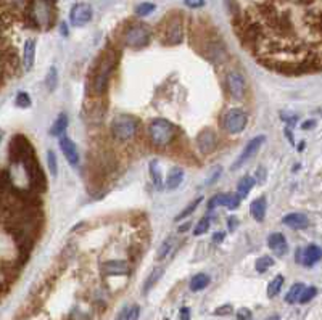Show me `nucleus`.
<instances>
[{"instance_id":"obj_7","label":"nucleus","mask_w":322,"mask_h":320,"mask_svg":"<svg viewBox=\"0 0 322 320\" xmlns=\"http://www.w3.org/2000/svg\"><path fill=\"white\" fill-rule=\"evenodd\" d=\"M264 142H266V137H264V135H258V137L251 138V140H250L248 143H246V146L243 148L242 155L237 158V161L234 163L232 170H237L240 166H243L245 163H248L253 156H256V153L260 152V148L263 146Z\"/></svg>"},{"instance_id":"obj_22","label":"nucleus","mask_w":322,"mask_h":320,"mask_svg":"<svg viewBox=\"0 0 322 320\" xmlns=\"http://www.w3.org/2000/svg\"><path fill=\"white\" fill-rule=\"evenodd\" d=\"M210 285V277L206 274H197L190 280V290L192 291H201Z\"/></svg>"},{"instance_id":"obj_30","label":"nucleus","mask_w":322,"mask_h":320,"mask_svg":"<svg viewBox=\"0 0 322 320\" xmlns=\"http://www.w3.org/2000/svg\"><path fill=\"white\" fill-rule=\"evenodd\" d=\"M47 164H49V170H50V176L52 177H57L58 173V164H57V156L53 152H47Z\"/></svg>"},{"instance_id":"obj_11","label":"nucleus","mask_w":322,"mask_h":320,"mask_svg":"<svg viewBox=\"0 0 322 320\" xmlns=\"http://www.w3.org/2000/svg\"><path fill=\"white\" fill-rule=\"evenodd\" d=\"M197 145L200 148V152L203 155H210L213 153L214 150H216L218 146V138H216V134H214L211 129H205L201 131L197 137Z\"/></svg>"},{"instance_id":"obj_36","label":"nucleus","mask_w":322,"mask_h":320,"mask_svg":"<svg viewBox=\"0 0 322 320\" xmlns=\"http://www.w3.org/2000/svg\"><path fill=\"white\" fill-rule=\"evenodd\" d=\"M317 294V290L314 286H309V288H305V291H303V294H302V298H300V303L302 304H306V303H309L311 300H313V298Z\"/></svg>"},{"instance_id":"obj_9","label":"nucleus","mask_w":322,"mask_h":320,"mask_svg":"<svg viewBox=\"0 0 322 320\" xmlns=\"http://www.w3.org/2000/svg\"><path fill=\"white\" fill-rule=\"evenodd\" d=\"M227 89H229V93L235 100H242L245 97L246 84H245V79H243V76L240 72L234 71V72L229 74L227 76Z\"/></svg>"},{"instance_id":"obj_44","label":"nucleus","mask_w":322,"mask_h":320,"mask_svg":"<svg viewBox=\"0 0 322 320\" xmlns=\"http://www.w3.org/2000/svg\"><path fill=\"white\" fill-rule=\"evenodd\" d=\"M227 220H229V227L231 229H235V226H237V219H235V217H229Z\"/></svg>"},{"instance_id":"obj_20","label":"nucleus","mask_w":322,"mask_h":320,"mask_svg":"<svg viewBox=\"0 0 322 320\" xmlns=\"http://www.w3.org/2000/svg\"><path fill=\"white\" fill-rule=\"evenodd\" d=\"M266 211H267V203H266V198L264 196H260L256 198L251 206H250V214L255 220L261 222L264 220V216H266Z\"/></svg>"},{"instance_id":"obj_40","label":"nucleus","mask_w":322,"mask_h":320,"mask_svg":"<svg viewBox=\"0 0 322 320\" xmlns=\"http://www.w3.org/2000/svg\"><path fill=\"white\" fill-rule=\"evenodd\" d=\"M216 315H231L232 314V306L231 304H224L221 307H218L216 311H214Z\"/></svg>"},{"instance_id":"obj_10","label":"nucleus","mask_w":322,"mask_h":320,"mask_svg":"<svg viewBox=\"0 0 322 320\" xmlns=\"http://www.w3.org/2000/svg\"><path fill=\"white\" fill-rule=\"evenodd\" d=\"M184 39V28H182V21L179 18L171 19L168 23L166 33H165V42L169 45H177Z\"/></svg>"},{"instance_id":"obj_28","label":"nucleus","mask_w":322,"mask_h":320,"mask_svg":"<svg viewBox=\"0 0 322 320\" xmlns=\"http://www.w3.org/2000/svg\"><path fill=\"white\" fill-rule=\"evenodd\" d=\"M161 275H163V269H161V267L155 269L152 274L148 275V279L145 280V285H144V293H148L150 290H152L153 285L159 280V277H161Z\"/></svg>"},{"instance_id":"obj_43","label":"nucleus","mask_w":322,"mask_h":320,"mask_svg":"<svg viewBox=\"0 0 322 320\" xmlns=\"http://www.w3.org/2000/svg\"><path fill=\"white\" fill-rule=\"evenodd\" d=\"M222 238H224V233L219 232V233H216V235L213 237V241H214V243H216V241L219 243V241H222Z\"/></svg>"},{"instance_id":"obj_38","label":"nucleus","mask_w":322,"mask_h":320,"mask_svg":"<svg viewBox=\"0 0 322 320\" xmlns=\"http://www.w3.org/2000/svg\"><path fill=\"white\" fill-rule=\"evenodd\" d=\"M139 315H141V307L139 306H132L129 311H126V318L124 320H137Z\"/></svg>"},{"instance_id":"obj_16","label":"nucleus","mask_w":322,"mask_h":320,"mask_svg":"<svg viewBox=\"0 0 322 320\" xmlns=\"http://www.w3.org/2000/svg\"><path fill=\"white\" fill-rule=\"evenodd\" d=\"M267 247H269L277 256H284L288 251L287 240L282 233H271V235L267 237Z\"/></svg>"},{"instance_id":"obj_32","label":"nucleus","mask_w":322,"mask_h":320,"mask_svg":"<svg viewBox=\"0 0 322 320\" xmlns=\"http://www.w3.org/2000/svg\"><path fill=\"white\" fill-rule=\"evenodd\" d=\"M155 10V5L153 4H150V2H144V4H141V5H137V8H135V13L139 15V16H147V15H150Z\"/></svg>"},{"instance_id":"obj_15","label":"nucleus","mask_w":322,"mask_h":320,"mask_svg":"<svg viewBox=\"0 0 322 320\" xmlns=\"http://www.w3.org/2000/svg\"><path fill=\"white\" fill-rule=\"evenodd\" d=\"M102 270L106 275H126L129 274V264L126 261H106L102 264Z\"/></svg>"},{"instance_id":"obj_3","label":"nucleus","mask_w":322,"mask_h":320,"mask_svg":"<svg viewBox=\"0 0 322 320\" xmlns=\"http://www.w3.org/2000/svg\"><path fill=\"white\" fill-rule=\"evenodd\" d=\"M139 126L141 124H139V121L134 118V116L120 114V116H116L111 122V135L118 142H129L137 135Z\"/></svg>"},{"instance_id":"obj_27","label":"nucleus","mask_w":322,"mask_h":320,"mask_svg":"<svg viewBox=\"0 0 322 320\" xmlns=\"http://www.w3.org/2000/svg\"><path fill=\"white\" fill-rule=\"evenodd\" d=\"M150 176H152V180L156 188H161L163 187V176H161V169L158 166V161H152L150 163Z\"/></svg>"},{"instance_id":"obj_33","label":"nucleus","mask_w":322,"mask_h":320,"mask_svg":"<svg viewBox=\"0 0 322 320\" xmlns=\"http://www.w3.org/2000/svg\"><path fill=\"white\" fill-rule=\"evenodd\" d=\"M208 229H210V219L208 217H203L198 224H197V227H195V230H193V235H203V233L205 232H208Z\"/></svg>"},{"instance_id":"obj_42","label":"nucleus","mask_w":322,"mask_h":320,"mask_svg":"<svg viewBox=\"0 0 322 320\" xmlns=\"http://www.w3.org/2000/svg\"><path fill=\"white\" fill-rule=\"evenodd\" d=\"M251 318V312L248 309H240L237 312V320H250Z\"/></svg>"},{"instance_id":"obj_5","label":"nucleus","mask_w":322,"mask_h":320,"mask_svg":"<svg viewBox=\"0 0 322 320\" xmlns=\"http://www.w3.org/2000/svg\"><path fill=\"white\" fill-rule=\"evenodd\" d=\"M29 15L39 28H49L53 23V8L49 0H34L31 4Z\"/></svg>"},{"instance_id":"obj_24","label":"nucleus","mask_w":322,"mask_h":320,"mask_svg":"<svg viewBox=\"0 0 322 320\" xmlns=\"http://www.w3.org/2000/svg\"><path fill=\"white\" fill-rule=\"evenodd\" d=\"M303 291H305V285H303V283H295V285L288 290V293H287V296H285V301H287L288 304H293V303H296V301L300 303V298H302Z\"/></svg>"},{"instance_id":"obj_23","label":"nucleus","mask_w":322,"mask_h":320,"mask_svg":"<svg viewBox=\"0 0 322 320\" xmlns=\"http://www.w3.org/2000/svg\"><path fill=\"white\" fill-rule=\"evenodd\" d=\"M255 184H256V179H253V177H250V176H245L240 182H239V185H237V195L240 196V198H245L246 195L250 193V190L255 187Z\"/></svg>"},{"instance_id":"obj_13","label":"nucleus","mask_w":322,"mask_h":320,"mask_svg":"<svg viewBox=\"0 0 322 320\" xmlns=\"http://www.w3.org/2000/svg\"><path fill=\"white\" fill-rule=\"evenodd\" d=\"M239 205H240V196L239 195L221 193V195L213 196L208 201V209H214V208H218V206H225V208H229V209H235V208H239Z\"/></svg>"},{"instance_id":"obj_4","label":"nucleus","mask_w":322,"mask_h":320,"mask_svg":"<svg viewBox=\"0 0 322 320\" xmlns=\"http://www.w3.org/2000/svg\"><path fill=\"white\" fill-rule=\"evenodd\" d=\"M150 42V29L144 24H131L123 34V44L129 48H144Z\"/></svg>"},{"instance_id":"obj_8","label":"nucleus","mask_w":322,"mask_h":320,"mask_svg":"<svg viewBox=\"0 0 322 320\" xmlns=\"http://www.w3.org/2000/svg\"><path fill=\"white\" fill-rule=\"evenodd\" d=\"M94 12H92V7L89 4H76L73 5L71 12H70V19H71V24L73 26H85L92 19Z\"/></svg>"},{"instance_id":"obj_25","label":"nucleus","mask_w":322,"mask_h":320,"mask_svg":"<svg viewBox=\"0 0 322 320\" xmlns=\"http://www.w3.org/2000/svg\"><path fill=\"white\" fill-rule=\"evenodd\" d=\"M66 127H68V118H66V114H60L58 116V119L53 122V126L50 127V135L53 137H58L61 135L64 131H66Z\"/></svg>"},{"instance_id":"obj_14","label":"nucleus","mask_w":322,"mask_h":320,"mask_svg":"<svg viewBox=\"0 0 322 320\" xmlns=\"http://www.w3.org/2000/svg\"><path fill=\"white\" fill-rule=\"evenodd\" d=\"M282 224L293 230H302L309 226V220L305 214H300V212H290V214L282 217Z\"/></svg>"},{"instance_id":"obj_41","label":"nucleus","mask_w":322,"mask_h":320,"mask_svg":"<svg viewBox=\"0 0 322 320\" xmlns=\"http://www.w3.org/2000/svg\"><path fill=\"white\" fill-rule=\"evenodd\" d=\"M184 4L189 8H201L203 5H205V0H184Z\"/></svg>"},{"instance_id":"obj_26","label":"nucleus","mask_w":322,"mask_h":320,"mask_svg":"<svg viewBox=\"0 0 322 320\" xmlns=\"http://www.w3.org/2000/svg\"><path fill=\"white\" fill-rule=\"evenodd\" d=\"M282 285H284V277L282 275H275L272 282L267 285V296L269 298H275L282 290Z\"/></svg>"},{"instance_id":"obj_21","label":"nucleus","mask_w":322,"mask_h":320,"mask_svg":"<svg viewBox=\"0 0 322 320\" xmlns=\"http://www.w3.org/2000/svg\"><path fill=\"white\" fill-rule=\"evenodd\" d=\"M182 180H184V169L173 167L169 170L168 177H166L165 187H166V190H176L182 184Z\"/></svg>"},{"instance_id":"obj_12","label":"nucleus","mask_w":322,"mask_h":320,"mask_svg":"<svg viewBox=\"0 0 322 320\" xmlns=\"http://www.w3.org/2000/svg\"><path fill=\"white\" fill-rule=\"evenodd\" d=\"M60 148L61 152L64 155V158H66V161L73 166L76 167L79 164V152H78V146L76 143H74L70 137H61L60 138Z\"/></svg>"},{"instance_id":"obj_1","label":"nucleus","mask_w":322,"mask_h":320,"mask_svg":"<svg viewBox=\"0 0 322 320\" xmlns=\"http://www.w3.org/2000/svg\"><path fill=\"white\" fill-rule=\"evenodd\" d=\"M116 63H118V55L114 52L103 53V57L100 58L99 63H97L94 74H92L90 90L94 95H103L106 92L111 74L116 69Z\"/></svg>"},{"instance_id":"obj_29","label":"nucleus","mask_w":322,"mask_h":320,"mask_svg":"<svg viewBox=\"0 0 322 320\" xmlns=\"http://www.w3.org/2000/svg\"><path fill=\"white\" fill-rule=\"evenodd\" d=\"M272 265H274V259L271 258V256H261L260 259H256L255 267H256L258 272L263 274V272H266L269 267H272Z\"/></svg>"},{"instance_id":"obj_46","label":"nucleus","mask_w":322,"mask_h":320,"mask_svg":"<svg viewBox=\"0 0 322 320\" xmlns=\"http://www.w3.org/2000/svg\"><path fill=\"white\" fill-rule=\"evenodd\" d=\"M8 2H12V4H21V2H25V0H8Z\"/></svg>"},{"instance_id":"obj_19","label":"nucleus","mask_w":322,"mask_h":320,"mask_svg":"<svg viewBox=\"0 0 322 320\" xmlns=\"http://www.w3.org/2000/svg\"><path fill=\"white\" fill-rule=\"evenodd\" d=\"M320 258H322V250L317 247V244H309V247H306L302 253L303 264L308 265V267H311V265L319 262Z\"/></svg>"},{"instance_id":"obj_6","label":"nucleus","mask_w":322,"mask_h":320,"mask_svg":"<svg viewBox=\"0 0 322 320\" xmlns=\"http://www.w3.org/2000/svg\"><path fill=\"white\" fill-rule=\"evenodd\" d=\"M248 122V116L243 110L232 108L222 116V129L229 134H240Z\"/></svg>"},{"instance_id":"obj_2","label":"nucleus","mask_w":322,"mask_h":320,"mask_svg":"<svg viewBox=\"0 0 322 320\" xmlns=\"http://www.w3.org/2000/svg\"><path fill=\"white\" fill-rule=\"evenodd\" d=\"M177 129L168 119H155L148 124V137L156 148H165L176 138Z\"/></svg>"},{"instance_id":"obj_45","label":"nucleus","mask_w":322,"mask_h":320,"mask_svg":"<svg viewBox=\"0 0 322 320\" xmlns=\"http://www.w3.org/2000/svg\"><path fill=\"white\" fill-rule=\"evenodd\" d=\"M314 126H316L314 121H306V122L303 124V129H311V127H314Z\"/></svg>"},{"instance_id":"obj_35","label":"nucleus","mask_w":322,"mask_h":320,"mask_svg":"<svg viewBox=\"0 0 322 320\" xmlns=\"http://www.w3.org/2000/svg\"><path fill=\"white\" fill-rule=\"evenodd\" d=\"M200 203H201V198H197L195 201H193V203H190V205L187 206V209H184V211H182L180 212V214L176 217V220H182V219H184V217H187L189 214H192V212L193 211H195L197 209V206L200 205Z\"/></svg>"},{"instance_id":"obj_39","label":"nucleus","mask_w":322,"mask_h":320,"mask_svg":"<svg viewBox=\"0 0 322 320\" xmlns=\"http://www.w3.org/2000/svg\"><path fill=\"white\" fill-rule=\"evenodd\" d=\"M221 173H222V167L221 166H218V167H213V174L210 176V179L205 182V185H211L214 180H216L219 176H221Z\"/></svg>"},{"instance_id":"obj_17","label":"nucleus","mask_w":322,"mask_h":320,"mask_svg":"<svg viewBox=\"0 0 322 320\" xmlns=\"http://www.w3.org/2000/svg\"><path fill=\"white\" fill-rule=\"evenodd\" d=\"M205 53L211 61L216 63V65H221V63L227 58V53H225V48L222 47L221 42H211V44H208Z\"/></svg>"},{"instance_id":"obj_34","label":"nucleus","mask_w":322,"mask_h":320,"mask_svg":"<svg viewBox=\"0 0 322 320\" xmlns=\"http://www.w3.org/2000/svg\"><path fill=\"white\" fill-rule=\"evenodd\" d=\"M15 103L19 106V108H29V106H31V99H29V95L26 92H19L16 95Z\"/></svg>"},{"instance_id":"obj_18","label":"nucleus","mask_w":322,"mask_h":320,"mask_svg":"<svg viewBox=\"0 0 322 320\" xmlns=\"http://www.w3.org/2000/svg\"><path fill=\"white\" fill-rule=\"evenodd\" d=\"M34 58H36V40L28 39L25 42V48H23V68L26 72L32 69Z\"/></svg>"},{"instance_id":"obj_37","label":"nucleus","mask_w":322,"mask_h":320,"mask_svg":"<svg viewBox=\"0 0 322 320\" xmlns=\"http://www.w3.org/2000/svg\"><path fill=\"white\" fill-rule=\"evenodd\" d=\"M173 244H174V238H168L158 251V259H163L165 256H168V253L171 251V248H173Z\"/></svg>"},{"instance_id":"obj_31","label":"nucleus","mask_w":322,"mask_h":320,"mask_svg":"<svg viewBox=\"0 0 322 320\" xmlns=\"http://www.w3.org/2000/svg\"><path fill=\"white\" fill-rule=\"evenodd\" d=\"M57 82H58V76H57V68H50L49 74H47V89L50 92H53L57 89Z\"/></svg>"}]
</instances>
